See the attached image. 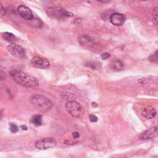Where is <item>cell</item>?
Instances as JSON below:
<instances>
[{
  "label": "cell",
  "instance_id": "obj_1",
  "mask_svg": "<svg viewBox=\"0 0 158 158\" xmlns=\"http://www.w3.org/2000/svg\"><path fill=\"white\" fill-rule=\"evenodd\" d=\"M10 75L13 80L17 83L29 88L36 87L38 85V80L34 77H32L23 72L14 69L10 71Z\"/></svg>",
  "mask_w": 158,
  "mask_h": 158
},
{
  "label": "cell",
  "instance_id": "obj_2",
  "mask_svg": "<svg viewBox=\"0 0 158 158\" xmlns=\"http://www.w3.org/2000/svg\"><path fill=\"white\" fill-rule=\"evenodd\" d=\"M30 102L36 109L43 112L49 110L52 106V103L49 99L40 94L32 96Z\"/></svg>",
  "mask_w": 158,
  "mask_h": 158
},
{
  "label": "cell",
  "instance_id": "obj_3",
  "mask_svg": "<svg viewBox=\"0 0 158 158\" xmlns=\"http://www.w3.org/2000/svg\"><path fill=\"white\" fill-rule=\"evenodd\" d=\"M65 109L68 113L74 118H80L85 114L84 108L75 101H68L65 104Z\"/></svg>",
  "mask_w": 158,
  "mask_h": 158
},
{
  "label": "cell",
  "instance_id": "obj_4",
  "mask_svg": "<svg viewBox=\"0 0 158 158\" xmlns=\"http://www.w3.org/2000/svg\"><path fill=\"white\" fill-rule=\"evenodd\" d=\"M46 12L49 17L56 19H62L73 16L72 13L59 7H49Z\"/></svg>",
  "mask_w": 158,
  "mask_h": 158
},
{
  "label": "cell",
  "instance_id": "obj_5",
  "mask_svg": "<svg viewBox=\"0 0 158 158\" xmlns=\"http://www.w3.org/2000/svg\"><path fill=\"white\" fill-rule=\"evenodd\" d=\"M57 145V141L55 138H45L41 139H39L36 141L35 146L36 148L40 150L48 149L55 147Z\"/></svg>",
  "mask_w": 158,
  "mask_h": 158
},
{
  "label": "cell",
  "instance_id": "obj_6",
  "mask_svg": "<svg viewBox=\"0 0 158 158\" xmlns=\"http://www.w3.org/2000/svg\"><path fill=\"white\" fill-rule=\"evenodd\" d=\"M8 52L14 57L19 59L26 57L25 50L20 46L16 44H10L7 46Z\"/></svg>",
  "mask_w": 158,
  "mask_h": 158
},
{
  "label": "cell",
  "instance_id": "obj_7",
  "mask_svg": "<svg viewBox=\"0 0 158 158\" xmlns=\"http://www.w3.org/2000/svg\"><path fill=\"white\" fill-rule=\"evenodd\" d=\"M31 63L33 67L40 69L47 68L50 65V62L46 59L39 56L33 57L31 60Z\"/></svg>",
  "mask_w": 158,
  "mask_h": 158
},
{
  "label": "cell",
  "instance_id": "obj_8",
  "mask_svg": "<svg viewBox=\"0 0 158 158\" xmlns=\"http://www.w3.org/2000/svg\"><path fill=\"white\" fill-rule=\"evenodd\" d=\"M17 11L20 15L25 20H31L34 17L31 9L24 5L19 6L17 8Z\"/></svg>",
  "mask_w": 158,
  "mask_h": 158
},
{
  "label": "cell",
  "instance_id": "obj_9",
  "mask_svg": "<svg viewBox=\"0 0 158 158\" xmlns=\"http://www.w3.org/2000/svg\"><path fill=\"white\" fill-rule=\"evenodd\" d=\"M157 135V127H154L150 128L149 129L143 132L140 136L139 138L142 140H147L149 139H152L156 137Z\"/></svg>",
  "mask_w": 158,
  "mask_h": 158
},
{
  "label": "cell",
  "instance_id": "obj_10",
  "mask_svg": "<svg viewBox=\"0 0 158 158\" xmlns=\"http://www.w3.org/2000/svg\"><path fill=\"white\" fill-rule=\"evenodd\" d=\"M110 22L116 26H120L124 23L125 21V15L120 13H114L110 17Z\"/></svg>",
  "mask_w": 158,
  "mask_h": 158
},
{
  "label": "cell",
  "instance_id": "obj_11",
  "mask_svg": "<svg viewBox=\"0 0 158 158\" xmlns=\"http://www.w3.org/2000/svg\"><path fill=\"white\" fill-rule=\"evenodd\" d=\"M142 115L144 118L147 119H151L156 116V111L153 107L148 106L143 109Z\"/></svg>",
  "mask_w": 158,
  "mask_h": 158
},
{
  "label": "cell",
  "instance_id": "obj_12",
  "mask_svg": "<svg viewBox=\"0 0 158 158\" xmlns=\"http://www.w3.org/2000/svg\"><path fill=\"white\" fill-rule=\"evenodd\" d=\"M78 41L81 45L84 46H91L94 43L93 39L88 35L81 36L78 39Z\"/></svg>",
  "mask_w": 158,
  "mask_h": 158
},
{
  "label": "cell",
  "instance_id": "obj_13",
  "mask_svg": "<svg viewBox=\"0 0 158 158\" xmlns=\"http://www.w3.org/2000/svg\"><path fill=\"white\" fill-rule=\"evenodd\" d=\"M110 67L111 69L115 71H119L123 69V63L119 59H115L110 63Z\"/></svg>",
  "mask_w": 158,
  "mask_h": 158
},
{
  "label": "cell",
  "instance_id": "obj_14",
  "mask_svg": "<svg viewBox=\"0 0 158 158\" xmlns=\"http://www.w3.org/2000/svg\"><path fill=\"white\" fill-rule=\"evenodd\" d=\"M2 37L3 38L9 42H12L15 40L16 37L15 36V35L10 32H5L2 34Z\"/></svg>",
  "mask_w": 158,
  "mask_h": 158
},
{
  "label": "cell",
  "instance_id": "obj_15",
  "mask_svg": "<svg viewBox=\"0 0 158 158\" xmlns=\"http://www.w3.org/2000/svg\"><path fill=\"white\" fill-rule=\"evenodd\" d=\"M31 122L36 126H40L42 123V117L40 115H35L31 118Z\"/></svg>",
  "mask_w": 158,
  "mask_h": 158
},
{
  "label": "cell",
  "instance_id": "obj_16",
  "mask_svg": "<svg viewBox=\"0 0 158 158\" xmlns=\"http://www.w3.org/2000/svg\"><path fill=\"white\" fill-rule=\"evenodd\" d=\"M9 128H10V131L12 133H14L17 132L18 130H19L18 127L15 124H14L13 123H9Z\"/></svg>",
  "mask_w": 158,
  "mask_h": 158
},
{
  "label": "cell",
  "instance_id": "obj_17",
  "mask_svg": "<svg viewBox=\"0 0 158 158\" xmlns=\"http://www.w3.org/2000/svg\"><path fill=\"white\" fill-rule=\"evenodd\" d=\"M31 21H32V24L34 25L35 27H40V25H42V23H41V22L40 19H35V18L33 17V19L31 20Z\"/></svg>",
  "mask_w": 158,
  "mask_h": 158
},
{
  "label": "cell",
  "instance_id": "obj_18",
  "mask_svg": "<svg viewBox=\"0 0 158 158\" xmlns=\"http://www.w3.org/2000/svg\"><path fill=\"white\" fill-rule=\"evenodd\" d=\"M89 119L90 122H96L98 121V117L96 115H93V114L89 115Z\"/></svg>",
  "mask_w": 158,
  "mask_h": 158
},
{
  "label": "cell",
  "instance_id": "obj_19",
  "mask_svg": "<svg viewBox=\"0 0 158 158\" xmlns=\"http://www.w3.org/2000/svg\"><path fill=\"white\" fill-rule=\"evenodd\" d=\"M153 17H154V23L156 25L157 24V8H155L154 9V11H153Z\"/></svg>",
  "mask_w": 158,
  "mask_h": 158
},
{
  "label": "cell",
  "instance_id": "obj_20",
  "mask_svg": "<svg viewBox=\"0 0 158 158\" xmlns=\"http://www.w3.org/2000/svg\"><path fill=\"white\" fill-rule=\"evenodd\" d=\"M110 57V54H109V53H107V52H104V53H102V54H101V58H102V59H103V60H106V59L109 58Z\"/></svg>",
  "mask_w": 158,
  "mask_h": 158
},
{
  "label": "cell",
  "instance_id": "obj_21",
  "mask_svg": "<svg viewBox=\"0 0 158 158\" xmlns=\"http://www.w3.org/2000/svg\"><path fill=\"white\" fill-rule=\"evenodd\" d=\"M88 64H89V65H86L88 66V67H91V68H92L93 69H96V68H97V66H98V65H97L98 64H96L95 62H89Z\"/></svg>",
  "mask_w": 158,
  "mask_h": 158
},
{
  "label": "cell",
  "instance_id": "obj_22",
  "mask_svg": "<svg viewBox=\"0 0 158 158\" xmlns=\"http://www.w3.org/2000/svg\"><path fill=\"white\" fill-rule=\"evenodd\" d=\"M151 57H152V58L150 57V59L152 60L153 62H157V51H156V53L154 54H153Z\"/></svg>",
  "mask_w": 158,
  "mask_h": 158
},
{
  "label": "cell",
  "instance_id": "obj_23",
  "mask_svg": "<svg viewBox=\"0 0 158 158\" xmlns=\"http://www.w3.org/2000/svg\"><path fill=\"white\" fill-rule=\"evenodd\" d=\"M72 136L74 138H78L80 137V134L78 132H73L72 133Z\"/></svg>",
  "mask_w": 158,
  "mask_h": 158
},
{
  "label": "cell",
  "instance_id": "obj_24",
  "mask_svg": "<svg viewBox=\"0 0 158 158\" xmlns=\"http://www.w3.org/2000/svg\"><path fill=\"white\" fill-rule=\"evenodd\" d=\"M4 78V72L0 69V81L3 80Z\"/></svg>",
  "mask_w": 158,
  "mask_h": 158
},
{
  "label": "cell",
  "instance_id": "obj_25",
  "mask_svg": "<svg viewBox=\"0 0 158 158\" xmlns=\"http://www.w3.org/2000/svg\"><path fill=\"white\" fill-rule=\"evenodd\" d=\"M20 128H21V129L22 130H27V127L26 126V125H22L21 127H20Z\"/></svg>",
  "mask_w": 158,
  "mask_h": 158
},
{
  "label": "cell",
  "instance_id": "obj_26",
  "mask_svg": "<svg viewBox=\"0 0 158 158\" xmlns=\"http://www.w3.org/2000/svg\"><path fill=\"white\" fill-rule=\"evenodd\" d=\"M3 12H4V8L2 6V4L0 3V13H2Z\"/></svg>",
  "mask_w": 158,
  "mask_h": 158
},
{
  "label": "cell",
  "instance_id": "obj_27",
  "mask_svg": "<svg viewBox=\"0 0 158 158\" xmlns=\"http://www.w3.org/2000/svg\"><path fill=\"white\" fill-rule=\"evenodd\" d=\"M97 1L99 2H106L109 1L110 0H97Z\"/></svg>",
  "mask_w": 158,
  "mask_h": 158
},
{
  "label": "cell",
  "instance_id": "obj_28",
  "mask_svg": "<svg viewBox=\"0 0 158 158\" xmlns=\"http://www.w3.org/2000/svg\"><path fill=\"white\" fill-rule=\"evenodd\" d=\"M141 1H146V0H141Z\"/></svg>",
  "mask_w": 158,
  "mask_h": 158
}]
</instances>
